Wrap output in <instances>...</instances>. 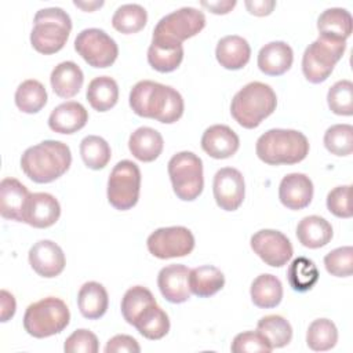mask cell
<instances>
[{
  "label": "cell",
  "mask_w": 353,
  "mask_h": 353,
  "mask_svg": "<svg viewBox=\"0 0 353 353\" xmlns=\"http://www.w3.org/2000/svg\"><path fill=\"white\" fill-rule=\"evenodd\" d=\"M72 164L70 148L54 139L28 148L21 157V168L36 183H50L61 178Z\"/></svg>",
  "instance_id": "obj_2"
},
{
  "label": "cell",
  "mask_w": 353,
  "mask_h": 353,
  "mask_svg": "<svg viewBox=\"0 0 353 353\" xmlns=\"http://www.w3.org/2000/svg\"><path fill=\"white\" fill-rule=\"evenodd\" d=\"M63 350L66 353H97L99 350V342L94 332L80 328L66 338Z\"/></svg>",
  "instance_id": "obj_45"
},
{
  "label": "cell",
  "mask_w": 353,
  "mask_h": 353,
  "mask_svg": "<svg viewBox=\"0 0 353 353\" xmlns=\"http://www.w3.org/2000/svg\"><path fill=\"white\" fill-rule=\"evenodd\" d=\"M182 59H183L182 44H170V43L152 40L148 48V62L154 70L160 73L174 72L181 65Z\"/></svg>",
  "instance_id": "obj_33"
},
{
  "label": "cell",
  "mask_w": 353,
  "mask_h": 353,
  "mask_svg": "<svg viewBox=\"0 0 353 353\" xmlns=\"http://www.w3.org/2000/svg\"><path fill=\"white\" fill-rule=\"evenodd\" d=\"M215 57L222 68L228 70H239L248 63L251 47L244 37L239 34H229L218 41Z\"/></svg>",
  "instance_id": "obj_23"
},
{
  "label": "cell",
  "mask_w": 353,
  "mask_h": 353,
  "mask_svg": "<svg viewBox=\"0 0 353 353\" xmlns=\"http://www.w3.org/2000/svg\"><path fill=\"white\" fill-rule=\"evenodd\" d=\"M30 32L32 47L44 55H51L63 48L72 30V19L61 7L41 8L34 14Z\"/></svg>",
  "instance_id": "obj_5"
},
{
  "label": "cell",
  "mask_w": 353,
  "mask_h": 353,
  "mask_svg": "<svg viewBox=\"0 0 353 353\" xmlns=\"http://www.w3.org/2000/svg\"><path fill=\"white\" fill-rule=\"evenodd\" d=\"M313 182L302 172L287 174L279 185V199L288 210H302L312 203Z\"/></svg>",
  "instance_id": "obj_17"
},
{
  "label": "cell",
  "mask_w": 353,
  "mask_h": 353,
  "mask_svg": "<svg viewBox=\"0 0 353 353\" xmlns=\"http://www.w3.org/2000/svg\"><path fill=\"white\" fill-rule=\"evenodd\" d=\"M212 193L221 210L236 211L243 204L245 196L243 174L233 167L218 170L212 181Z\"/></svg>",
  "instance_id": "obj_14"
},
{
  "label": "cell",
  "mask_w": 353,
  "mask_h": 353,
  "mask_svg": "<svg viewBox=\"0 0 353 353\" xmlns=\"http://www.w3.org/2000/svg\"><path fill=\"white\" fill-rule=\"evenodd\" d=\"M189 272L185 265L164 266L157 274V285L161 295L171 303H183L190 298Z\"/></svg>",
  "instance_id": "obj_18"
},
{
  "label": "cell",
  "mask_w": 353,
  "mask_h": 353,
  "mask_svg": "<svg viewBox=\"0 0 353 353\" xmlns=\"http://www.w3.org/2000/svg\"><path fill=\"white\" fill-rule=\"evenodd\" d=\"M141 346L135 338L119 334L110 338L105 346V353H139Z\"/></svg>",
  "instance_id": "obj_47"
},
{
  "label": "cell",
  "mask_w": 353,
  "mask_h": 353,
  "mask_svg": "<svg viewBox=\"0 0 353 353\" xmlns=\"http://www.w3.org/2000/svg\"><path fill=\"white\" fill-rule=\"evenodd\" d=\"M28 188L15 178L7 176L0 182V214L4 219L22 222V214L29 197Z\"/></svg>",
  "instance_id": "obj_22"
},
{
  "label": "cell",
  "mask_w": 353,
  "mask_h": 353,
  "mask_svg": "<svg viewBox=\"0 0 353 353\" xmlns=\"http://www.w3.org/2000/svg\"><path fill=\"white\" fill-rule=\"evenodd\" d=\"M205 26V15L194 7H182L164 15L153 29L152 40L182 44L196 36Z\"/></svg>",
  "instance_id": "obj_9"
},
{
  "label": "cell",
  "mask_w": 353,
  "mask_h": 353,
  "mask_svg": "<svg viewBox=\"0 0 353 353\" xmlns=\"http://www.w3.org/2000/svg\"><path fill=\"white\" fill-rule=\"evenodd\" d=\"M152 303H156V299L150 290L143 285H134L121 298V314L128 324L134 325L138 316Z\"/></svg>",
  "instance_id": "obj_40"
},
{
  "label": "cell",
  "mask_w": 353,
  "mask_h": 353,
  "mask_svg": "<svg viewBox=\"0 0 353 353\" xmlns=\"http://www.w3.org/2000/svg\"><path fill=\"white\" fill-rule=\"evenodd\" d=\"M172 190L183 201L196 200L204 188L203 161L193 152H178L167 164Z\"/></svg>",
  "instance_id": "obj_8"
},
{
  "label": "cell",
  "mask_w": 353,
  "mask_h": 353,
  "mask_svg": "<svg viewBox=\"0 0 353 353\" xmlns=\"http://www.w3.org/2000/svg\"><path fill=\"white\" fill-rule=\"evenodd\" d=\"M240 146L239 135L225 124L210 125L201 137V149L212 159L232 157Z\"/></svg>",
  "instance_id": "obj_19"
},
{
  "label": "cell",
  "mask_w": 353,
  "mask_h": 353,
  "mask_svg": "<svg viewBox=\"0 0 353 353\" xmlns=\"http://www.w3.org/2000/svg\"><path fill=\"white\" fill-rule=\"evenodd\" d=\"M0 321L6 323L8 321L14 314L17 309V302L12 294H10L7 290L0 291Z\"/></svg>",
  "instance_id": "obj_48"
},
{
  "label": "cell",
  "mask_w": 353,
  "mask_h": 353,
  "mask_svg": "<svg viewBox=\"0 0 353 353\" xmlns=\"http://www.w3.org/2000/svg\"><path fill=\"white\" fill-rule=\"evenodd\" d=\"M252 251L269 266H284L294 254L290 239L274 229H261L251 236Z\"/></svg>",
  "instance_id": "obj_13"
},
{
  "label": "cell",
  "mask_w": 353,
  "mask_h": 353,
  "mask_svg": "<svg viewBox=\"0 0 353 353\" xmlns=\"http://www.w3.org/2000/svg\"><path fill=\"white\" fill-rule=\"evenodd\" d=\"M141 171L131 160L119 161L108 179V201L119 211L132 208L139 199Z\"/></svg>",
  "instance_id": "obj_10"
},
{
  "label": "cell",
  "mask_w": 353,
  "mask_h": 353,
  "mask_svg": "<svg viewBox=\"0 0 353 353\" xmlns=\"http://www.w3.org/2000/svg\"><path fill=\"white\" fill-rule=\"evenodd\" d=\"M325 149L335 156H349L353 152V125L334 124L327 128L323 138Z\"/></svg>",
  "instance_id": "obj_41"
},
{
  "label": "cell",
  "mask_w": 353,
  "mask_h": 353,
  "mask_svg": "<svg viewBox=\"0 0 353 353\" xmlns=\"http://www.w3.org/2000/svg\"><path fill=\"white\" fill-rule=\"evenodd\" d=\"M73 4H74L76 7L84 10V11H94L95 8L102 7V6H103V1H88V3H87V1H77V0H74Z\"/></svg>",
  "instance_id": "obj_51"
},
{
  "label": "cell",
  "mask_w": 353,
  "mask_h": 353,
  "mask_svg": "<svg viewBox=\"0 0 353 353\" xmlns=\"http://www.w3.org/2000/svg\"><path fill=\"white\" fill-rule=\"evenodd\" d=\"M327 103L332 113L338 116H352L353 83L346 79L334 83L327 92Z\"/></svg>",
  "instance_id": "obj_42"
},
{
  "label": "cell",
  "mask_w": 353,
  "mask_h": 353,
  "mask_svg": "<svg viewBox=\"0 0 353 353\" xmlns=\"http://www.w3.org/2000/svg\"><path fill=\"white\" fill-rule=\"evenodd\" d=\"M277 106V97L269 84L251 81L240 88L230 103L232 117L244 128H256Z\"/></svg>",
  "instance_id": "obj_4"
},
{
  "label": "cell",
  "mask_w": 353,
  "mask_h": 353,
  "mask_svg": "<svg viewBox=\"0 0 353 353\" xmlns=\"http://www.w3.org/2000/svg\"><path fill=\"white\" fill-rule=\"evenodd\" d=\"M317 29L321 36L346 40L353 29L352 15L347 10L341 7L327 8L317 19Z\"/></svg>",
  "instance_id": "obj_30"
},
{
  "label": "cell",
  "mask_w": 353,
  "mask_h": 353,
  "mask_svg": "<svg viewBox=\"0 0 353 353\" xmlns=\"http://www.w3.org/2000/svg\"><path fill=\"white\" fill-rule=\"evenodd\" d=\"M287 280L291 288L296 292H306L312 290L319 280L316 263L306 256L295 258L288 266Z\"/></svg>",
  "instance_id": "obj_36"
},
{
  "label": "cell",
  "mask_w": 353,
  "mask_h": 353,
  "mask_svg": "<svg viewBox=\"0 0 353 353\" xmlns=\"http://www.w3.org/2000/svg\"><path fill=\"white\" fill-rule=\"evenodd\" d=\"M255 153L261 161L269 165L296 164L306 159L309 141L301 131L272 128L258 138Z\"/></svg>",
  "instance_id": "obj_3"
},
{
  "label": "cell",
  "mask_w": 353,
  "mask_h": 353,
  "mask_svg": "<svg viewBox=\"0 0 353 353\" xmlns=\"http://www.w3.org/2000/svg\"><path fill=\"white\" fill-rule=\"evenodd\" d=\"M130 108L141 117L172 124L182 117L185 103L175 88L152 80H141L130 91Z\"/></svg>",
  "instance_id": "obj_1"
},
{
  "label": "cell",
  "mask_w": 353,
  "mask_h": 353,
  "mask_svg": "<svg viewBox=\"0 0 353 353\" xmlns=\"http://www.w3.org/2000/svg\"><path fill=\"white\" fill-rule=\"evenodd\" d=\"M59 216V201L50 193L37 192L29 194L23 208L22 222L37 229H46L52 226Z\"/></svg>",
  "instance_id": "obj_16"
},
{
  "label": "cell",
  "mask_w": 353,
  "mask_h": 353,
  "mask_svg": "<svg viewBox=\"0 0 353 353\" xmlns=\"http://www.w3.org/2000/svg\"><path fill=\"white\" fill-rule=\"evenodd\" d=\"M334 236L331 223L319 215H309L299 221L296 226V237L306 248H320L327 245Z\"/></svg>",
  "instance_id": "obj_27"
},
{
  "label": "cell",
  "mask_w": 353,
  "mask_h": 353,
  "mask_svg": "<svg viewBox=\"0 0 353 353\" xmlns=\"http://www.w3.org/2000/svg\"><path fill=\"white\" fill-rule=\"evenodd\" d=\"M134 327L138 332L150 341L164 338L170 331L168 314L156 303L149 305L135 320Z\"/></svg>",
  "instance_id": "obj_32"
},
{
  "label": "cell",
  "mask_w": 353,
  "mask_h": 353,
  "mask_svg": "<svg viewBox=\"0 0 353 353\" xmlns=\"http://www.w3.org/2000/svg\"><path fill=\"white\" fill-rule=\"evenodd\" d=\"M325 270L335 277H349L353 272V248L338 247L324 256Z\"/></svg>",
  "instance_id": "obj_43"
},
{
  "label": "cell",
  "mask_w": 353,
  "mask_h": 353,
  "mask_svg": "<svg viewBox=\"0 0 353 353\" xmlns=\"http://www.w3.org/2000/svg\"><path fill=\"white\" fill-rule=\"evenodd\" d=\"M88 121V112L76 101H68L52 109L48 117V127L58 134H74Z\"/></svg>",
  "instance_id": "obj_20"
},
{
  "label": "cell",
  "mask_w": 353,
  "mask_h": 353,
  "mask_svg": "<svg viewBox=\"0 0 353 353\" xmlns=\"http://www.w3.org/2000/svg\"><path fill=\"white\" fill-rule=\"evenodd\" d=\"M80 156L91 170H102L108 165L112 150L109 143L98 135H87L80 142Z\"/></svg>",
  "instance_id": "obj_39"
},
{
  "label": "cell",
  "mask_w": 353,
  "mask_h": 353,
  "mask_svg": "<svg viewBox=\"0 0 353 353\" xmlns=\"http://www.w3.org/2000/svg\"><path fill=\"white\" fill-rule=\"evenodd\" d=\"M250 295L255 306L261 309H272L283 299V284L276 276L263 273L255 277L251 283Z\"/></svg>",
  "instance_id": "obj_29"
},
{
  "label": "cell",
  "mask_w": 353,
  "mask_h": 353,
  "mask_svg": "<svg viewBox=\"0 0 353 353\" xmlns=\"http://www.w3.org/2000/svg\"><path fill=\"white\" fill-rule=\"evenodd\" d=\"M76 52L92 68H109L119 55L117 43L102 29H83L74 39Z\"/></svg>",
  "instance_id": "obj_11"
},
{
  "label": "cell",
  "mask_w": 353,
  "mask_h": 353,
  "mask_svg": "<svg viewBox=\"0 0 353 353\" xmlns=\"http://www.w3.org/2000/svg\"><path fill=\"white\" fill-rule=\"evenodd\" d=\"M149 252L159 259L189 255L194 248V236L185 226L159 228L146 240Z\"/></svg>",
  "instance_id": "obj_12"
},
{
  "label": "cell",
  "mask_w": 353,
  "mask_h": 353,
  "mask_svg": "<svg viewBox=\"0 0 353 353\" xmlns=\"http://www.w3.org/2000/svg\"><path fill=\"white\" fill-rule=\"evenodd\" d=\"M164 148V141L161 134L152 127L137 128L128 139V149L131 154L143 163H150L156 160Z\"/></svg>",
  "instance_id": "obj_25"
},
{
  "label": "cell",
  "mask_w": 353,
  "mask_h": 353,
  "mask_svg": "<svg viewBox=\"0 0 353 353\" xmlns=\"http://www.w3.org/2000/svg\"><path fill=\"white\" fill-rule=\"evenodd\" d=\"M201 7L207 8L208 11H211L212 14H228L230 12L234 6H236V0H222V1H201L200 3Z\"/></svg>",
  "instance_id": "obj_50"
},
{
  "label": "cell",
  "mask_w": 353,
  "mask_h": 353,
  "mask_svg": "<svg viewBox=\"0 0 353 353\" xmlns=\"http://www.w3.org/2000/svg\"><path fill=\"white\" fill-rule=\"evenodd\" d=\"M85 97L92 109L108 112L119 101V85L110 76H98L90 81Z\"/></svg>",
  "instance_id": "obj_31"
},
{
  "label": "cell",
  "mask_w": 353,
  "mask_h": 353,
  "mask_svg": "<svg viewBox=\"0 0 353 353\" xmlns=\"http://www.w3.org/2000/svg\"><path fill=\"white\" fill-rule=\"evenodd\" d=\"M77 306L81 316L88 320L102 317L109 306L106 288L98 281L84 283L77 294Z\"/></svg>",
  "instance_id": "obj_26"
},
{
  "label": "cell",
  "mask_w": 353,
  "mask_h": 353,
  "mask_svg": "<svg viewBox=\"0 0 353 353\" xmlns=\"http://www.w3.org/2000/svg\"><path fill=\"white\" fill-rule=\"evenodd\" d=\"M230 350L233 353H270L273 347L269 345L268 339L256 330V331H244L237 334L233 338Z\"/></svg>",
  "instance_id": "obj_44"
},
{
  "label": "cell",
  "mask_w": 353,
  "mask_h": 353,
  "mask_svg": "<svg viewBox=\"0 0 353 353\" xmlns=\"http://www.w3.org/2000/svg\"><path fill=\"white\" fill-rule=\"evenodd\" d=\"M146 22L148 12L141 4L137 3H127L120 6L112 17V26L124 34L138 33L145 28Z\"/></svg>",
  "instance_id": "obj_35"
},
{
  "label": "cell",
  "mask_w": 353,
  "mask_h": 353,
  "mask_svg": "<svg viewBox=\"0 0 353 353\" xmlns=\"http://www.w3.org/2000/svg\"><path fill=\"white\" fill-rule=\"evenodd\" d=\"M338 342L336 325L330 319L313 320L306 331V343L314 352L332 349Z\"/></svg>",
  "instance_id": "obj_38"
},
{
  "label": "cell",
  "mask_w": 353,
  "mask_h": 353,
  "mask_svg": "<svg viewBox=\"0 0 353 353\" xmlns=\"http://www.w3.org/2000/svg\"><path fill=\"white\" fill-rule=\"evenodd\" d=\"M29 265L41 277L52 279L59 276L66 265L62 248L52 240H39L28 254Z\"/></svg>",
  "instance_id": "obj_15"
},
{
  "label": "cell",
  "mask_w": 353,
  "mask_h": 353,
  "mask_svg": "<svg viewBox=\"0 0 353 353\" xmlns=\"http://www.w3.org/2000/svg\"><path fill=\"white\" fill-rule=\"evenodd\" d=\"M50 83L55 95L69 99L81 90L84 74L77 63L73 61H63L52 69Z\"/></svg>",
  "instance_id": "obj_24"
},
{
  "label": "cell",
  "mask_w": 353,
  "mask_h": 353,
  "mask_svg": "<svg viewBox=\"0 0 353 353\" xmlns=\"http://www.w3.org/2000/svg\"><path fill=\"white\" fill-rule=\"evenodd\" d=\"M350 185H341L334 188L327 194V208L338 218H350Z\"/></svg>",
  "instance_id": "obj_46"
},
{
  "label": "cell",
  "mask_w": 353,
  "mask_h": 353,
  "mask_svg": "<svg viewBox=\"0 0 353 353\" xmlns=\"http://www.w3.org/2000/svg\"><path fill=\"white\" fill-rule=\"evenodd\" d=\"M244 6L250 14L256 17H265L273 11V8L276 7V1L274 0H245Z\"/></svg>",
  "instance_id": "obj_49"
},
{
  "label": "cell",
  "mask_w": 353,
  "mask_h": 353,
  "mask_svg": "<svg viewBox=\"0 0 353 353\" xmlns=\"http://www.w3.org/2000/svg\"><path fill=\"white\" fill-rule=\"evenodd\" d=\"M70 321L68 305L55 296L30 303L23 314V328L33 338H47L62 332Z\"/></svg>",
  "instance_id": "obj_6"
},
{
  "label": "cell",
  "mask_w": 353,
  "mask_h": 353,
  "mask_svg": "<svg viewBox=\"0 0 353 353\" xmlns=\"http://www.w3.org/2000/svg\"><path fill=\"white\" fill-rule=\"evenodd\" d=\"M256 330L268 339L273 349L284 347L292 339V327L288 320L280 314H268L262 317L256 324Z\"/></svg>",
  "instance_id": "obj_37"
},
{
  "label": "cell",
  "mask_w": 353,
  "mask_h": 353,
  "mask_svg": "<svg viewBox=\"0 0 353 353\" xmlns=\"http://www.w3.org/2000/svg\"><path fill=\"white\" fill-rule=\"evenodd\" d=\"M223 285V273L212 265L197 266L189 272V290L199 298L212 296L221 291Z\"/></svg>",
  "instance_id": "obj_28"
},
{
  "label": "cell",
  "mask_w": 353,
  "mask_h": 353,
  "mask_svg": "<svg viewBox=\"0 0 353 353\" xmlns=\"http://www.w3.org/2000/svg\"><path fill=\"white\" fill-rule=\"evenodd\" d=\"M294 62V51L285 41H270L258 52V68L268 76H281Z\"/></svg>",
  "instance_id": "obj_21"
},
{
  "label": "cell",
  "mask_w": 353,
  "mask_h": 353,
  "mask_svg": "<svg viewBox=\"0 0 353 353\" xmlns=\"http://www.w3.org/2000/svg\"><path fill=\"white\" fill-rule=\"evenodd\" d=\"M345 50L346 40L319 34L302 55V72L306 80L313 84L325 81Z\"/></svg>",
  "instance_id": "obj_7"
},
{
  "label": "cell",
  "mask_w": 353,
  "mask_h": 353,
  "mask_svg": "<svg viewBox=\"0 0 353 353\" xmlns=\"http://www.w3.org/2000/svg\"><path fill=\"white\" fill-rule=\"evenodd\" d=\"M14 99L21 112L33 114L46 106L48 97L46 87L39 80L28 79L18 85Z\"/></svg>",
  "instance_id": "obj_34"
}]
</instances>
